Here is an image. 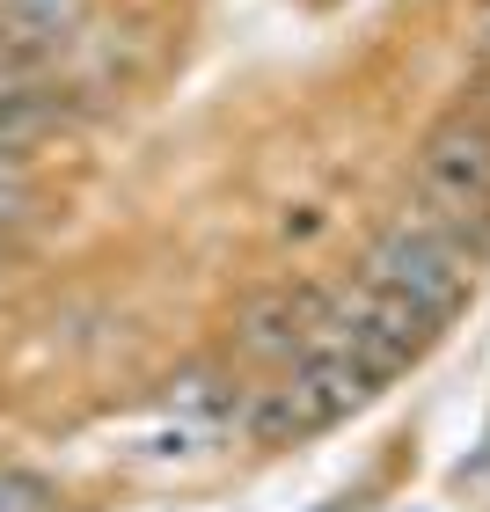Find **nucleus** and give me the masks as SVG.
I'll use <instances>...</instances> for the list:
<instances>
[{
	"instance_id": "11",
	"label": "nucleus",
	"mask_w": 490,
	"mask_h": 512,
	"mask_svg": "<svg viewBox=\"0 0 490 512\" xmlns=\"http://www.w3.org/2000/svg\"><path fill=\"white\" fill-rule=\"evenodd\" d=\"M22 220H30V183H22V169H0V227Z\"/></svg>"
},
{
	"instance_id": "2",
	"label": "nucleus",
	"mask_w": 490,
	"mask_h": 512,
	"mask_svg": "<svg viewBox=\"0 0 490 512\" xmlns=\"http://www.w3.org/2000/svg\"><path fill=\"white\" fill-rule=\"evenodd\" d=\"M425 337H432V322L410 308V300H395L381 286H337V293H322L315 300V344L322 352H344V359H359L373 381H388V374H403V366L425 352Z\"/></svg>"
},
{
	"instance_id": "10",
	"label": "nucleus",
	"mask_w": 490,
	"mask_h": 512,
	"mask_svg": "<svg viewBox=\"0 0 490 512\" xmlns=\"http://www.w3.org/2000/svg\"><path fill=\"white\" fill-rule=\"evenodd\" d=\"M44 476H30V469H0V512H44Z\"/></svg>"
},
{
	"instance_id": "8",
	"label": "nucleus",
	"mask_w": 490,
	"mask_h": 512,
	"mask_svg": "<svg viewBox=\"0 0 490 512\" xmlns=\"http://www.w3.org/2000/svg\"><path fill=\"white\" fill-rule=\"evenodd\" d=\"M52 125H59V96H52L44 81H37V88H15V96H0V154L22 161Z\"/></svg>"
},
{
	"instance_id": "6",
	"label": "nucleus",
	"mask_w": 490,
	"mask_h": 512,
	"mask_svg": "<svg viewBox=\"0 0 490 512\" xmlns=\"http://www.w3.org/2000/svg\"><path fill=\"white\" fill-rule=\"evenodd\" d=\"M81 22H88V0H0V44L30 59L59 52Z\"/></svg>"
},
{
	"instance_id": "3",
	"label": "nucleus",
	"mask_w": 490,
	"mask_h": 512,
	"mask_svg": "<svg viewBox=\"0 0 490 512\" xmlns=\"http://www.w3.org/2000/svg\"><path fill=\"white\" fill-rule=\"evenodd\" d=\"M417 213H432L454 235L490 227V125L476 110L469 118H447L417 147Z\"/></svg>"
},
{
	"instance_id": "7",
	"label": "nucleus",
	"mask_w": 490,
	"mask_h": 512,
	"mask_svg": "<svg viewBox=\"0 0 490 512\" xmlns=\"http://www.w3.org/2000/svg\"><path fill=\"white\" fill-rule=\"evenodd\" d=\"M242 432L256 439V447H286V439H300V432H322V417H315L308 395H300V381H278V388H264V395L242 403Z\"/></svg>"
},
{
	"instance_id": "12",
	"label": "nucleus",
	"mask_w": 490,
	"mask_h": 512,
	"mask_svg": "<svg viewBox=\"0 0 490 512\" xmlns=\"http://www.w3.org/2000/svg\"><path fill=\"white\" fill-rule=\"evenodd\" d=\"M476 44H483V59H490V0H483V15H476Z\"/></svg>"
},
{
	"instance_id": "1",
	"label": "nucleus",
	"mask_w": 490,
	"mask_h": 512,
	"mask_svg": "<svg viewBox=\"0 0 490 512\" xmlns=\"http://www.w3.org/2000/svg\"><path fill=\"white\" fill-rule=\"evenodd\" d=\"M366 286H381L395 300H410L425 322H447L461 300L476 286V256H469V235H454V227H439L432 213H410L381 227L366 249Z\"/></svg>"
},
{
	"instance_id": "5",
	"label": "nucleus",
	"mask_w": 490,
	"mask_h": 512,
	"mask_svg": "<svg viewBox=\"0 0 490 512\" xmlns=\"http://www.w3.org/2000/svg\"><path fill=\"white\" fill-rule=\"evenodd\" d=\"M293 381H300V395H308V403H315V417H322V425H337V417H352V410L366 403V395L381 388V381H373V374H366L359 359H344V352H322V344H315V352H308V359L293 366Z\"/></svg>"
},
{
	"instance_id": "9",
	"label": "nucleus",
	"mask_w": 490,
	"mask_h": 512,
	"mask_svg": "<svg viewBox=\"0 0 490 512\" xmlns=\"http://www.w3.org/2000/svg\"><path fill=\"white\" fill-rule=\"evenodd\" d=\"M176 403H183V410H205V417H235L242 395L227 388L220 374H183V381H176Z\"/></svg>"
},
{
	"instance_id": "4",
	"label": "nucleus",
	"mask_w": 490,
	"mask_h": 512,
	"mask_svg": "<svg viewBox=\"0 0 490 512\" xmlns=\"http://www.w3.org/2000/svg\"><path fill=\"white\" fill-rule=\"evenodd\" d=\"M315 300L308 286H271V293H256L249 308L235 315V344L249 359H300V352H315Z\"/></svg>"
}]
</instances>
